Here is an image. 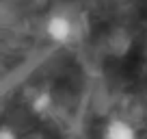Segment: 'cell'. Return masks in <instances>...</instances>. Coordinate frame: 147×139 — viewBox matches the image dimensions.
<instances>
[{"instance_id":"obj_1","label":"cell","mask_w":147,"mask_h":139,"mask_svg":"<svg viewBox=\"0 0 147 139\" xmlns=\"http://www.w3.org/2000/svg\"><path fill=\"white\" fill-rule=\"evenodd\" d=\"M46 33L48 37L56 44H67L69 39L74 37V33H76V26H74L71 18L69 15H63V13H54L48 18L46 22Z\"/></svg>"},{"instance_id":"obj_2","label":"cell","mask_w":147,"mask_h":139,"mask_svg":"<svg viewBox=\"0 0 147 139\" xmlns=\"http://www.w3.org/2000/svg\"><path fill=\"white\" fill-rule=\"evenodd\" d=\"M104 139H138L136 130L123 120H110L104 128Z\"/></svg>"},{"instance_id":"obj_3","label":"cell","mask_w":147,"mask_h":139,"mask_svg":"<svg viewBox=\"0 0 147 139\" xmlns=\"http://www.w3.org/2000/svg\"><path fill=\"white\" fill-rule=\"evenodd\" d=\"M48 104H50V96H48V93H41V96L35 98L32 109H35V111H43V109H48Z\"/></svg>"},{"instance_id":"obj_4","label":"cell","mask_w":147,"mask_h":139,"mask_svg":"<svg viewBox=\"0 0 147 139\" xmlns=\"http://www.w3.org/2000/svg\"><path fill=\"white\" fill-rule=\"evenodd\" d=\"M0 139H18V135L11 128H0Z\"/></svg>"}]
</instances>
